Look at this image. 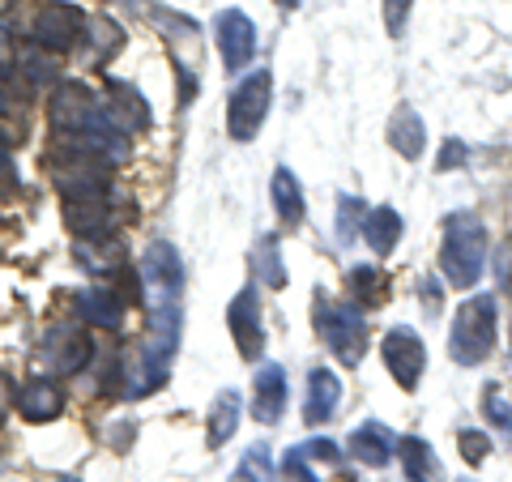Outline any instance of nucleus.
Segmentation results:
<instances>
[{
	"instance_id": "e433bc0d",
	"label": "nucleus",
	"mask_w": 512,
	"mask_h": 482,
	"mask_svg": "<svg viewBox=\"0 0 512 482\" xmlns=\"http://www.w3.org/2000/svg\"><path fill=\"white\" fill-rule=\"evenodd\" d=\"M419 291H423V303H427V312H440V286L431 282V278H423V286H419Z\"/></svg>"
},
{
	"instance_id": "39448f33",
	"label": "nucleus",
	"mask_w": 512,
	"mask_h": 482,
	"mask_svg": "<svg viewBox=\"0 0 512 482\" xmlns=\"http://www.w3.org/2000/svg\"><path fill=\"white\" fill-rule=\"evenodd\" d=\"M47 120H52L56 133H94V128H116L107 120L103 103L94 99V90L86 82H60L52 94V107H47Z\"/></svg>"
},
{
	"instance_id": "a878e982",
	"label": "nucleus",
	"mask_w": 512,
	"mask_h": 482,
	"mask_svg": "<svg viewBox=\"0 0 512 482\" xmlns=\"http://www.w3.org/2000/svg\"><path fill=\"white\" fill-rule=\"evenodd\" d=\"M231 482H269V448H265V444L248 448V453H244V461L235 465Z\"/></svg>"
},
{
	"instance_id": "ddd939ff",
	"label": "nucleus",
	"mask_w": 512,
	"mask_h": 482,
	"mask_svg": "<svg viewBox=\"0 0 512 482\" xmlns=\"http://www.w3.org/2000/svg\"><path fill=\"white\" fill-rule=\"evenodd\" d=\"M141 278H146L150 291H180L184 286V261L167 239H154L146 248V261H141Z\"/></svg>"
},
{
	"instance_id": "412c9836",
	"label": "nucleus",
	"mask_w": 512,
	"mask_h": 482,
	"mask_svg": "<svg viewBox=\"0 0 512 482\" xmlns=\"http://www.w3.org/2000/svg\"><path fill=\"white\" fill-rule=\"evenodd\" d=\"M363 239L372 244V252L389 256L397 248V239H402V218H397V210H389V205H380V210H372L363 218Z\"/></svg>"
},
{
	"instance_id": "ea45409f",
	"label": "nucleus",
	"mask_w": 512,
	"mask_h": 482,
	"mask_svg": "<svg viewBox=\"0 0 512 482\" xmlns=\"http://www.w3.org/2000/svg\"><path fill=\"white\" fill-rule=\"evenodd\" d=\"M278 5H282V9H295V5H299V0H278Z\"/></svg>"
},
{
	"instance_id": "f704fd0d",
	"label": "nucleus",
	"mask_w": 512,
	"mask_h": 482,
	"mask_svg": "<svg viewBox=\"0 0 512 482\" xmlns=\"http://www.w3.org/2000/svg\"><path fill=\"white\" fill-rule=\"evenodd\" d=\"M457 163H466V146H461V141H448L444 154L436 158V171H453Z\"/></svg>"
},
{
	"instance_id": "2eb2a0df",
	"label": "nucleus",
	"mask_w": 512,
	"mask_h": 482,
	"mask_svg": "<svg viewBox=\"0 0 512 482\" xmlns=\"http://www.w3.org/2000/svg\"><path fill=\"white\" fill-rule=\"evenodd\" d=\"M342 401V380L329 372V367H316V372L308 376V401H303V419H308L312 427L325 423L333 410H338Z\"/></svg>"
},
{
	"instance_id": "f8f14e48",
	"label": "nucleus",
	"mask_w": 512,
	"mask_h": 482,
	"mask_svg": "<svg viewBox=\"0 0 512 482\" xmlns=\"http://www.w3.org/2000/svg\"><path fill=\"white\" fill-rule=\"evenodd\" d=\"M103 111H107V120L116 124L120 133H146V128H150V107H146V99H141V94L128 82H111Z\"/></svg>"
},
{
	"instance_id": "bb28decb",
	"label": "nucleus",
	"mask_w": 512,
	"mask_h": 482,
	"mask_svg": "<svg viewBox=\"0 0 512 482\" xmlns=\"http://www.w3.org/2000/svg\"><path fill=\"white\" fill-rule=\"evenodd\" d=\"M86 26L94 30V35H90V39H94V47L86 52V64H99V60L111 52V47L120 43V35H116V26H111V22H103V18H90Z\"/></svg>"
},
{
	"instance_id": "2f4dec72",
	"label": "nucleus",
	"mask_w": 512,
	"mask_h": 482,
	"mask_svg": "<svg viewBox=\"0 0 512 482\" xmlns=\"http://www.w3.org/2000/svg\"><path fill=\"white\" fill-rule=\"evenodd\" d=\"M299 453H303V457H312V461H329V465H338V461H342V448L333 444V440H308V444L299 448Z\"/></svg>"
},
{
	"instance_id": "7ed1b4c3",
	"label": "nucleus",
	"mask_w": 512,
	"mask_h": 482,
	"mask_svg": "<svg viewBox=\"0 0 512 482\" xmlns=\"http://www.w3.org/2000/svg\"><path fill=\"white\" fill-rule=\"evenodd\" d=\"M316 329L325 337V346L338 355V363L359 367L367 355V320L350 303H325L316 299Z\"/></svg>"
},
{
	"instance_id": "9b49d317",
	"label": "nucleus",
	"mask_w": 512,
	"mask_h": 482,
	"mask_svg": "<svg viewBox=\"0 0 512 482\" xmlns=\"http://www.w3.org/2000/svg\"><path fill=\"white\" fill-rule=\"evenodd\" d=\"M286 410V372L278 363H261L252 376V414L256 423L274 427Z\"/></svg>"
},
{
	"instance_id": "b1692460",
	"label": "nucleus",
	"mask_w": 512,
	"mask_h": 482,
	"mask_svg": "<svg viewBox=\"0 0 512 482\" xmlns=\"http://www.w3.org/2000/svg\"><path fill=\"white\" fill-rule=\"evenodd\" d=\"M235 427H239V393L227 389L214 401V410H210V448L227 444L235 436Z\"/></svg>"
},
{
	"instance_id": "9d476101",
	"label": "nucleus",
	"mask_w": 512,
	"mask_h": 482,
	"mask_svg": "<svg viewBox=\"0 0 512 482\" xmlns=\"http://www.w3.org/2000/svg\"><path fill=\"white\" fill-rule=\"evenodd\" d=\"M111 201L107 192H73V197H64V222H69L73 235L82 239H94L111 227Z\"/></svg>"
},
{
	"instance_id": "cd10ccee",
	"label": "nucleus",
	"mask_w": 512,
	"mask_h": 482,
	"mask_svg": "<svg viewBox=\"0 0 512 482\" xmlns=\"http://www.w3.org/2000/svg\"><path fill=\"white\" fill-rule=\"evenodd\" d=\"M359 218H367V214H363V201L342 197V201H338V235H342V244H350V239H355Z\"/></svg>"
},
{
	"instance_id": "4468645a",
	"label": "nucleus",
	"mask_w": 512,
	"mask_h": 482,
	"mask_svg": "<svg viewBox=\"0 0 512 482\" xmlns=\"http://www.w3.org/2000/svg\"><path fill=\"white\" fill-rule=\"evenodd\" d=\"M43 355L52 359V367L60 376H73V372H82V367L90 363V337L77 333V329H60V333L47 337Z\"/></svg>"
},
{
	"instance_id": "1a4fd4ad",
	"label": "nucleus",
	"mask_w": 512,
	"mask_h": 482,
	"mask_svg": "<svg viewBox=\"0 0 512 482\" xmlns=\"http://www.w3.org/2000/svg\"><path fill=\"white\" fill-rule=\"evenodd\" d=\"M218 52H222V64H227V73H239V69H248V60L256 56V26L248 13H239V9H222L218 13Z\"/></svg>"
},
{
	"instance_id": "f03ea898",
	"label": "nucleus",
	"mask_w": 512,
	"mask_h": 482,
	"mask_svg": "<svg viewBox=\"0 0 512 482\" xmlns=\"http://www.w3.org/2000/svg\"><path fill=\"white\" fill-rule=\"evenodd\" d=\"M495 329H500V303H495V295H474L461 303L453 320V342H448L453 363L461 367L483 363L495 346Z\"/></svg>"
},
{
	"instance_id": "72a5a7b5",
	"label": "nucleus",
	"mask_w": 512,
	"mask_h": 482,
	"mask_svg": "<svg viewBox=\"0 0 512 482\" xmlns=\"http://www.w3.org/2000/svg\"><path fill=\"white\" fill-rule=\"evenodd\" d=\"M13 64H18V52H13L9 30L0 26V82H5V77H13Z\"/></svg>"
},
{
	"instance_id": "c9c22d12",
	"label": "nucleus",
	"mask_w": 512,
	"mask_h": 482,
	"mask_svg": "<svg viewBox=\"0 0 512 482\" xmlns=\"http://www.w3.org/2000/svg\"><path fill=\"white\" fill-rule=\"evenodd\" d=\"M13 401H18V389H13V380L0 372V423L9 419V410H13Z\"/></svg>"
},
{
	"instance_id": "dca6fc26",
	"label": "nucleus",
	"mask_w": 512,
	"mask_h": 482,
	"mask_svg": "<svg viewBox=\"0 0 512 482\" xmlns=\"http://www.w3.org/2000/svg\"><path fill=\"white\" fill-rule=\"evenodd\" d=\"M397 457H402V470L410 482H444V465L431 453V444L419 436H402L397 440Z\"/></svg>"
},
{
	"instance_id": "a19ab883",
	"label": "nucleus",
	"mask_w": 512,
	"mask_h": 482,
	"mask_svg": "<svg viewBox=\"0 0 512 482\" xmlns=\"http://www.w3.org/2000/svg\"><path fill=\"white\" fill-rule=\"evenodd\" d=\"M56 482H77V478H73V474H60V478H56Z\"/></svg>"
},
{
	"instance_id": "aec40b11",
	"label": "nucleus",
	"mask_w": 512,
	"mask_h": 482,
	"mask_svg": "<svg viewBox=\"0 0 512 482\" xmlns=\"http://www.w3.org/2000/svg\"><path fill=\"white\" fill-rule=\"evenodd\" d=\"M77 312H82V320L94 329H120V320H124L120 299L111 291H99V286H90V291L77 295Z\"/></svg>"
},
{
	"instance_id": "393cba45",
	"label": "nucleus",
	"mask_w": 512,
	"mask_h": 482,
	"mask_svg": "<svg viewBox=\"0 0 512 482\" xmlns=\"http://www.w3.org/2000/svg\"><path fill=\"white\" fill-rule=\"evenodd\" d=\"M350 286H355L359 303H367V308H376V303L384 299V291H389V278L376 269V265H355L350 269Z\"/></svg>"
},
{
	"instance_id": "c85d7f7f",
	"label": "nucleus",
	"mask_w": 512,
	"mask_h": 482,
	"mask_svg": "<svg viewBox=\"0 0 512 482\" xmlns=\"http://www.w3.org/2000/svg\"><path fill=\"white\" fill-rule=\"evenodd\" d=\"M410 5H414V0H384V30H389L393 39H402V35H406Z\"/></svg>"
},
{
	"instance_id": "7c9ffc66",
	"label": "nucleus",
	"mask_w": 512,
	"mask_h": 482,
	"mask_svg": "<svg viewBox=\"0 0 512 482\" xmlns=\"http://www.w3.org/2000/svg\"><path fill=\"white\" fill-rule=\"evenodd\" d=\"M483 406H487V419H491L495 427H500V431H508V436H512V406H508V401H504L500 393H487Z\"/></svg>"
},
{
	"instance_id": "a211bd4d",
	"label": "nucleus",
	"mask_w": 512,
	"mask_h": 482,
	"mask_svg": "<svg viewBox=\"0 0 512 482\" xmlns=\"http://www.w3.org/2000/svg\"><path fill=\"white\" fill-rule=\"evenodd\" d=\"M389 146L402 154V158H419L423 154V146H427V128H423V120H419V111L414 107H397L393 111V120H389Z\"/></svg>"
},
{
	"instance_id": "58836bf2",
	"label": "nucleus",
	"mask_w": 512,
	"mask_h": 482,
	"mask_svg": "<svg viewBox=\"0 0 512 482\" xmlns=\"http://www.w3.org/2000/svg\"><path fill=\"white\" fill-rule=\"evenodd\" d=\"M0 167H9V137L0 133Z\"/></svg>"
},
{
	"instance_id": "0eeeda50",
	"label": "nucleus",
	"mask_w": 512,
	"mask_h": 482,
	"mask_svg": "<svg viewBox=\"0 0 512 482\" xmlns=\"http://www.w3.org/2000/svg\"><path fill=\"white\" fill-rule=\"evenodd\" d=\"M380 350H384V363H389L393 380L402 384L406 393L419 389V376H423V367H427V346L419 342V333L406 329V325H397V329L384 333Z\"/></svg>"
},
{
	"instance_id": "6ab92c4d",
	"label": "nucleus",
	"mask_w": 512,
	"mask_h": 482,
	"mask_svg": "<svg viewBox=\"0 0 512 482\" xmlns=\"http://www.w3.org/2000/svg\"><path fill=\"white\" fill-rule=\"evenodd\" d=\"M350 453H355L363 465L380 470V465H389V461H393L397 440H393L380 423H363V427H355V436H350Z\"/></svg>"
},
{
	"instance_id": "473e14b6",
	"label": "nucleus",
	"mask_w": 512,
	"mask_h": 482,
	"mask_svg": "<svg viewBox=\"0 0 512 482\" xmlns=\"http://www.w3.org/2000/svg\"><path fill=\"white\" fill-rule=\"evenodd\" d=\"M282 465H286V482H316L312 470H308V457H303L299 448H295V453H286Z\"/></svg>"
},
{
	"instance_id": "20e7f679",
	"label": "nucleus",
	"mask_w": 512,
	"mask_h": 482,
	"mask_svg": "<svg viewBox=\"0 0 512 482\" xmlns=\"http://www.w3.org/2000/svg\"><path fill=\"white\" fill-rule=\"evenodd\" d=\"M86 13L77 5H64V0H43V5L26 18V39L39 47V52H69L77 43V35L86 30Z\"/></svg>"
},
{
	"instance_id": "6e6552de",
	"label": "nucleus",
	"mask_w": 512,
	"mask_h": 482,
	"mask_svg": "<svg viewBox=\"0 0 512 482\" xmlns=\"http://www.w3.org/2000/svg\"><path fill=\"white\" fill-rule=\"evenodd\" d=\"M227 325H231L239 355H244L248 363H256V355L265 350V325H261V299H256V286H244V291L231 299Z\"/></svg>"
},
{
	"instance_id": "f257e3e1",
	"label": "nucleus",
	"mask_w": 512,
	"mask_h": 482,
	"mask_svg": "<svg viewBox=\"0 0 512 482\" xmlns=\"http://www.w3.org/2000/svg\"><path fill=\"white\" fill-rule=\"evenodd\" d=\"M487 261V227L478 214H448L444 218V244H440V273L448 286L466 291L483 278Z\"/></svg>"
},
{
	"instance_id": "c756f323",
	"label": "nucleus",
	"mask_w": 512,
	"mask_h": 482,
	"mask_svg": "<svg viewBox=\"0 0 512 482\" xmlns=\"http://www.w3.org/2000/svg\"><path fill=\"white\" fill-rule=\"evenodd\" d=\"M457 448H461V457H466L470 465H483V461H487V453H491V440L483 436V431H461Z\"/></svg>"
},
{
	"instance_id": "5701e85b",
	"label": "nucleus",
	"mask_w": 512,
	"mask_h": 482,
	"mask_svg": "<svg viewBox=\"0 0 512 482\" xmlns=\"http://www.w3.org/2000/svg\"><path fill=\"white\" fill-rule=\"evenodd\" d=\"M274 205H278V218L286 222V227H299L303 222V188L291 175V167L274 171Z\"/></svg>"
},
{
	"instance_id": "4be33fe9",
	"label": "nucleus",
	"mask_w": 512,
	"mask_h": 482,
	"mask_svg": "<svg viewBox=\"0 0 512 482\" xmlns=\"http://www.w3.org/2000/svg\"><path fill=\"white\" fill-rule=\"evenodd\" d=\"M252 269H256V278H261L269 291H282V286H286V265H282V244H278V235H261V239H256V248H252Z\"/></svg>"
},
{
	"instance_id": "423d86ee",
	"label": "nucleus",
	"mask_w": 512,
	"mask_h": 482,
	"mask_svg": "<svg viewBox=\"0 0 512 482\" xmlns=\"http://www.w3.org/2000/svg\"><path fill=\"white\" fill-rule=\"evenodd\" d=\"M269 90H274V82H269L265 69H256L252 77H244V82L235 86L231 107H227V133L235 141H252L261 133V124L269 116Z\"/></svg>"
},
{
	"instance_id": "4c0bfd02",
	"label": "nucleus",
	"mask_w": 512,
	"mask_h": 482,
	"mask_svg": "<svg viewBox=\"0 0 512 482\" xmlns=\"http://www.w3.org/2000/svg\"><path fill=\"white\" fill-rule=\"evenodd\" d=\"M0 116H13V99H9L5 86H0Z\"/></svg>"
},
{
	"instance_id": "f3484780",
	"label": "nucleus",
	"mask_w": 512,
	"mask_h": 482,
	"mask_svg": "<svg viewBox=\"0 0 512 482\" xmlns=\"http://www.w3.org/2000/svg\"><path fill=\"white\" fill-rule=\"evenodd\" d=\"M60 406H64V397L52 380H26L18 389V410L30 423H52L60 414Z\"/></svg>"
}]
</instances>
